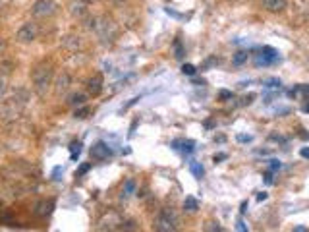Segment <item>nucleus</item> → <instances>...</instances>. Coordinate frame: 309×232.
Masks as SVG:
<instances>
[{
  "mask_svg": "<svg viewBox=\"0 0 309 232\" xmlns=\"http://www.w3.org/2000/svg\"><path fill=\"white\" fill-rule=\"evenodd\" d=\"M52 76H54V66L52 62H39L35 68H33V74H31V83H33V91L37 93L39 97H44L50 85H52Z\"/></svg>",
  "mask_w": 309,
  "mask_h": 232,
  "instance_id": "nucleus-1",
  "label": "nucleus"
},
{
  "mask_svg": "<svg viewBox=\"0 0 309 232\" xmlns=\"http://www.w3.org/2000/svg\"><path fill=\"white\" fill-rule=\"evenodd\" d=\"M27 91L25 89H18L14 95H10L8 99H4L2 107H0V118L4 120H16L22 115V111L27 105Z\"/></svg>",
  "mask_w": 309,
  "mask_h": 232,
  "instance_id": "nucleus-2",
  "label": "nucleus"
},
{
  "mask_svg": "<svg viewBox=\"0 0 309 232\" xmlns=\"http://www.w3.org/2000/svg\"><path fill=\"white\" fill-rule=\"evenodd\" d=\"M154 229L158 232H172L178 229V215L174 213V209L164 207L160 209L156 221H154Z\"/></svg>",
  "mask_w": 309,
  "mask_h": 232,
  "instance_id": "nucleus-3",
  "label": "nucleus"
},
{
  "mask_svg": "<svg viewBox=\"0 0 309 232\" xmlns=\"http://www.w3.org/2000/svg\"><path fill=\"white\" fill-rule=\"evenodd\" d=\"M95 31L99 33V37L105 41V43H112L116 39V23L109 20V18H97V25H95Z\"/></svg>",
  "mask_w": 309,
  "mask_h": 232,
  "instance_id": "nucleus-4",
  "label": "nucleus"
},
{
  "mask_svg": "<svg viewBox=\"0 0 309 232\" xmlns=\"http://www.w3.org/2000/svg\"><path fill=\"white\" fill-rule=\"evenodd\" d=\"M31 12H33L35 18L46 20V18H50V16L56 14V4H54V0H37V2L33 4Z\"/></svg>",
  "mask_w": 309,
  "mask_h": 232,
  "instance_id": "nucleus-5",
  "label": "nucleus"
},
{
  "mask_svg": "<svg viewBox=\"0 0 309 232\" xmlns=\"http://www.w3.org/2000/svg\"><path fill=\"white\" fill-rule=\"evenodd\" d=\"M37 33H39V29H37V23L27 22V23H23L22 27L18 29V33H16V39H18V43L27 45V43H33V41L37 39Z\"/></svg>",
  "mask_w": 309,
  "mask_h": 232,
  "instance_id": "nucleus-6",
  "label": "nucleus"
},
{
  "mask_svg": "<svg viewBox=\"0 0 309 232\" xmlns=\"http://www.w3.org/2000/svg\"><path fill=\"white\" fill-rule=\"evenodd\" d=\"M276 60H280V56H278V50H274L272 46H263L259 54H255V66H270Z\"/></svg>",
  "mask_w": 309,
  "mask_h": 232,
  "instance_id": "nucleus-7",
  "label": "nucleus"
},
{
  "mask_svg": "<svg viewBox=\"0 0 309 232\" xmlns=\"http://www.w3.org/2000/svg\"><path fill=\"white\" fill-rule=\"evenodd\" d=\"M112 155L111 147L105 143V141H99V143H95L93 147H91V157L95 159V161H105V159H109Z\"/></svg>",
  "mask_w": 309,
  "mask_h": 232,
  "instance_id": "nucleus-8",
  "label": "nucleus"
},
{
  "mask_svg": "<svg viewBox=\"0 0 309 232\" xmlns=\"http://www.w3.org/2000/svg\"><path fill=\"white\" fill-rule=\"evenodd\" d=\"M87 91H89V95H93V97L101 95V91H103V76H101V74H95L93 77H89Z\"/></svg>",
  "mask_w": 309,
  "mask_h": 232,
  "instance_id": "nucleus-9",
  "label": "nucleus"
},
{
  "mask_svg": "<svg viewBox=\"0 0 309 232\" xmlns=\"http://www.w3.org/2000/svg\"><path fill=\"white\" fill-rule=\"evenodd\" d=\"M70 85H72V77H70V74H68V72H62V74L58 76V79H56L54 93H56V95H62V93L68 91Z\"/></svg>",
  "mask_w": 309,
  "mask_h": 232,
  "instance_id": "nucleus-10",
  "label": "nucleus"
},
{
  "mask_svg": "<svg viewBox=\"0 0 309 232\" xmlns=\"http://www.w3.org/2000/svg\"><path fill=\"white\" fill-rule=\"evenodd\" d=\"M54 207V201L52 199H43V201H39L37 205H35V215H39V217H46V215H50V211Z\"/></svg>",
  "mask_w": 309,
  "mask_h": 232,
  "instance_id": "nucleus-11",
  "label": "nucleus"
},
{
  "mask_svg": "<svg viewBox=\"0 0 309 232\" xmlns=\"http://www.w3.org/2000/svg\"><path fill=\"white\" fill-rule=\"evenodd\" d=\"M263 6L269 12H282L288 6V2L286 0H263Z\"/></svg>",
  "mask_w": 309,
  "mask_h": 232,
  "instance_id": "nucleus-12",
  "label": "nucleus"
},
{
  "mask_svg": "<svg viewBox=\"0 0 309 232\" xmlns=\"http://www.w3.org/2000/svg\"><path fill=\"white\" fill-rule=\"evenodd\" d=\"M135 193V180H126V184H124V188H122V197L126 199V197H130V195H133Z\"/></svg>",
  "mask_w": 309,
  "mask_h": 232,
  "instance_id": "nucleus-13",
  "label": "nucleus"
},
{
  "mask_svg": "<svg viewBox=\"0 0 309 232\" xmlns=\"http://www.w3.org/2000/svg\"><path fill=\"white\" fill-rule=\"evenodd\" d=\"M199 209V203L195 197H186V201H184V211H188V213H195Z\"/></svg>",
  "mask_w": 309,
  "mask_h": 232,
  "instance_id": "nucleus-14",
  "label": "nucleus"
},
{
  "mask_svg": "<svg viewBox=\"0 0 309 232\" xmlns=\"http://www.w3.org/2000/svg\"><path fill=\"white\" fill-rule=\"evenodd\" d=\"M85 4H87V2H74V4H72V14H74V16H79V18L85 16V12H87Z\"/></svg>",
  "mask_w": 309,
  "mask_h": 232,
  "instance_id": "nucleus-15",
  "label": "nucleus"
},
{
  "mask_svg": "<svg viewBox=\"0 0 309 232\" xmlns=\"http://www.w3.org/2000/svg\"><path fill=\"white\" fill-rule=\"evenodd\" d=\"M85 103V95L83 93H74L70 99H68V105H72V107H81Z\"/></svg>",
  "mask_w": 309,
  "mask_h": 232,
  "instance_id": "nucleus-16",
  "label": "nucleus"
},
{
  "mask_svg": "<svg viewBox=\"0 0 309 232\" xmlns=\"http://www.w3.org/2000/svg\"><path fill=\"white\" fill-rule=\"evenodd\" d=\"M190 170H192V174H193L195 178H201V176L205 174V168L201 166V162H195V161L190 164Z\"/></svg>",
  "mask_w": 309,
  "mask_h": 232,
  "instance_id": "nucleus-17",
  "label": "nucleus"
},
{
  "mask_svg": "<svg viewBox=\"0 0 309 232\" xmlns=\"http://www.w3.org/2000/svg\"><path fill=\"white\" fill-rule=\"evenodd\" d=\"M245 60H247V52H245V50H240V52H236V54H234L232 64H234V66H242Z\"/></svg>",
  "mask_w": 309,
  "mask_h": 232,
  "instance_id": "nucleus-18",
  "label": "nucleus"
},
{
  "mask_svg": "<svg viewBox=\"0 0 309 232\" xmlns=\"http://www.w3.org/2000/svg\"><path fill=\"white\" fill-rule=\"evenodd\" d=\"M70 149H72V159H77V155L81 153V143H79V141H74V143L70 145Z\"/></svg>",
  "mask_w": 309,
  "mask_h": 232,
  "instance_id": "nucleus-19",
  "label": "nucleus"
},
{
  "mask_svg": "<svg viewBox=\"0 0 309 232\" xmlns=\"http://www.w3.org/2000/svg\"><path fill=\"white\" fill-rule=\"evenodd\" d=\"M178 149H182L184 153H192L195 149V143L193 141H182V147H178Z\"/></svg>",
  "mask_w": 309,
  "mask_h": 232,
  "instance_id": "nucleus-20",
  "label": "nucleus"
},
{
  "mask_svg": "<svg viewBox=\"0 0 309 232\" xmlns=\"http://www.w3.org/2000/svg\"><path fill=\"white\" fill-rule=\"evenodd\" d=\"M89 113H91V111H89V107H83V105H81V107L76 111V118H87Z\"/></svg>",
  "mask_w": 309,
  "mask_h": 232,
  "instance_id": "nucleus-21",
  "label": "nucleus"
},
{
  "mask_svg": "<svg viewBox=\"0 0 309 232\" xmlns=\"http://www.w3.org/2000/svg\"><path fill=\"white\" fill-rule=\"evenodd\" d=\"M182 74L193 76V74H195V66H193V64H184V66H182Z\"/></svg>",
  "mask_w": 309,
  "mask_h": 232,
  "instance_id": "nucleus-22",
  "label": "nucleus"
},
{
  "mask_svg": "<svg viewBox=\"0 0 309 232\" xmlns=\"http://www.w3.org/2000/svg\"><path fill=\"white\" fill-rule=\"evenodd\" d=\"M174 50H176V58L178 60H182V56H184V48H182V43L180 41H174Z\"/></svg>",
  "mask_w": 309,
  "mask_h": 232,
  "instance_id": "nucleus-23",
  "label": "nucleus"
},
{
  "mask_svg": "<svg viewBox=\"0 0 309 232\" xmlns=\"http://www.w3.org/2000/svg\"><path fill=\"white\" fill-rule=\"evenodd\" d=\"M267 87H280V79H269V81H265Z\"/></svg>",
  "mask_w": 309,
  "mask_h": 232,
  "instance_id": "nucleus-24",
  "label": "nucleus"
},
{
  "mask_svg": "<svg viewBox=\"0 0 309 232\" xmlns=\"http://www.w3.org/2000/svg\"><path fill=\"white\" fill-rule=\"evenodd\" d=\"M12 66H14V64H12V62H0V68H4V74H10V72H12Z\"/></svg>",
  "mask_w": 309,
  "mask_h": 232,
  "instance_id": "nucleus-25",
  "label": "nucleus"
},
{
  "mask_svg": "<svg viewBox=\"0 0 309 232\" xmlns=\"http://www.w3.org/2000/svg\"><path fill=\"white\" fill-rule=\"evenodd\" d=\"M219 97H221V99H224V101H226V99H232L234 95H232V91H226V89H222V91L219 93Z\"/></svg>",
  "mask_w": 309,
  "mask_h": 232,
  "instance_id": "nucleus-26",
  "label": "nucleus"
},
{
  "mask_svg": "<svg viewBox=\"0 0 309 232\" xmlns=\"http://www.w3.org/2000/svg\"><path fill=\"white\" fill-rule=\"evenodd\" d=\"M253 99H255V95H253V93H249L247 97H243L242 105H251V103H253Z\"/></svg>",
  "mask_w": 309,
  "mask_h": 232,
  "instance_id": "nucleus-27",
  "label": "nucleus"
},
{
  "mask_svg": "<svg viewBox=\"0 0 309 232\" xmlns=\"http://www.w3.org/2000/svg\"><path fill=\"white\" fill-rule=\"evenodd\" d=\"M6 95V81H4V77H0V99Z\"/></svg>",
  "mask_w": 309,
  "mask_h": 232,
  "instance_id": "nucleus-28",
  "label": "nucleus"
},
{
  "mask_svg": "<svg viewBox=\"0 0 309 232\" xmlns=\"http://www.w3.org/2000/svg\"><path fill=\"white\" fill-rule=\"evenodd\" d=\"M236 229H238V231H242V232L247 231V227H245V223H243L242 219H238V223H236Z\"/></svg>",
  "mask_w": 309,
  "mask_h": 232,
  "instance_id": "nucleus-29",
  "label": "nucleus"
},
{
  "mask_svg": "<svg viewBox=\"0 0 309 232\" xmlns=\"http://www.w3.org/2000/svg\"><path fill=\"white\" fill-rule=\"evenodd\" d=\"M251 136H238V141H240V143H249V141H251Z\"/></svg>",
  "mask_w": 309,
  "mask_h": 232,
  "instance_id": "nucleus-30",
  "label": "nucleus"
},
{
  "mask_svg": "<svg viewBox=\"0 0 309 232\" xmlns=\"http://www.w3.org/2000/svg\"><path fill=\"white\" fill-rule=\"evenodd\" d=\"M282 164H280V161H270V170H278Z\"/></svg>",
  "mask_w": 309,
  "mask_h": 232,
  "instance_id": "nucleus-31",
  "label": "nucleus"
},
{
  "mask_svg": "<svg viewBox=\"0 0 309 232\" xmlns=\"http://www.w3.org/2000/svg\"><path fill=\"white\" fill-rule=\"evenodd\" d=\"M224 159H228V155H226V153H219V155H215V162L224 161Z\"/></svg>",
  "mask_w": 309,
  "mask_h": 232,
  "instance_id": "nucleus-32",
  "label": "nucleus"
},
{
  "mask_svg": "<svg viewBox=\"0 0 309 232\" xmlns=\"http://www.w3.org/2000/svg\"><path fill=\"white\" fill-rule=\"evenodd\" d=\"M265 182L267 184H272V170H270V172H265Z\"/></svg>",
  "mask_w": 309,
  "mask_h": 232,
  "instance_id": "nucleus-33",
  "label": "nucleus"
},
{
  "mask_svg": "<svg viewBox=\"0 0 309 232\" xmlns=\"http://www.w3.org/2000/svg\"><path fill=\"white\" fill-rule=\"evenodd\" d=\"M300 155H302L304 159H309V147H304V149L300 151Z\"/></svg>",
  "mask_w": 309,
  "mask_h": 232,
  "instance_id": "nucleus-34",
  "label": "nucleus"
},
{
  "mask_svg": "<svg viewBox=\"0 0 309 232\" xmlns=\"http://www.w3.org/2000/svg\"><path fill=\"white\" fill-rule=\"evenodd\" d=\"M240 213H242V215L247 213V201H242V205H240Z\"/></svg>",
  "mask_w": 309,
  "mask_h": 232,
  "instance_id": "nucleus-35",
  "label": "nucleus"
},
{
  "mask_svg": "<svg viewBox=\"0 0 309 232\" xmlns=\"http://www.w3.org/2000/svg\"><path fill=\"white\" fill-rule=\"evenodd\" d=\"M265 199H267V193L265 192H261V193L257 195V201H265Z\"/></svg>",
  "mask_w": 309,
  "mask_h": 232,
  "instance_id": "nucleus-36",
  "label": "nucleus"
},
{
  "mask_svg": "<svg viewBox=\"0 0 309 232\" xmlns=\"http://www.w3.org/2000/svg\"><path fill=\"white\" fill-rule=\"evenodd\" d=\"M87 168H89V164H83V166L79 168V174H83V172H87Z\"/></svg>",
  "mask_w": 309,
  "mask_h": 232,
  "instance_id": "nucleus-37",
  "label": "nucleus"
},
{
  "mask_svg": "<svg viewBox=\"0 0 309 232\" xmlns=\"http://www.w3.org/2000/svg\"><path fill=\"white\" fill-rule=\"evenodd\" d=\"M209 231H222V227H219V225L215 227V223H213V227H209Z\"/></svg>",
  "mask_w": 309,
  "mask_h": 232,
  "instance_id": "nucleus-38",
  "label": "nucleus"
},
{
  "mask_svg": "<svg viewBox=\"0 0 309 232\" xmlns=\"http://www.w3.org/2000/svg\"><path fill=\"white\" fill-rule=\"evenodd\" d=\"M294 231H296V232H306V227H296Z\"/></svg>",
  "mask_w": 309,
  "mask_h": 232,
  "instance_id": "nucleus-39",
  "label": "nucleus"
},
{
  "mask_svg": "<svg viewBox=\"0 0 309 232\" xmlns=\"http://www.w3.org/2000/svg\"><path fill=\"white\" fill-rule=\"evenodd\" d=\"M2 48H4V41L0 39V52H2Z\"/></svg>",
  "mask_w": 309,
  "mask_h": 232,
  "instance_id": "nucleus-40",
  "label": "nucleus"
},
{
  "mask_svg": "<svg viewBox=\"0 0 309 232\" xmlns=\"http://www.w3.org/2000/svg\"><path fill=\"white\" fill-rule=\"evenodd\" d=\"M83 2H87V4H93V2H97V0H83Z\"/></svg>",
  "mask_w": 309,
  "mask_h": 232,
  "instance_id": "nucleus-41",
  "label": "nucleus"
},
{
  "mask_svg": "<svg viewBox=\"0 0 309 232\" xmlns=\"http://www.w3.org/2000/svg\"><path fill=\"white\" fill-rule=\"evenodd\" d=\"M304 111H306V113H309V105H306V107H304Z\"/></svg>",
  "mask_w": 309,
  "mask_h": 232,
  "instance_id": "nucleus-42",
  "label": "nucleus"
},
{
  "mask_svg": "<svg viewBox=\"0 0 309 232\" xmlns=\"http://www.w3.org/2000/svg\"><path fill=\"white\" fill-rule=\"evenodd\" d=\"M111 2H120V0H111Z\"/></svg>",
  "mask_w": 309,
  "mask_h": 232,
  "instance_id": "nucleus-43",
  "label": "nucleus"
}]
</instances>
